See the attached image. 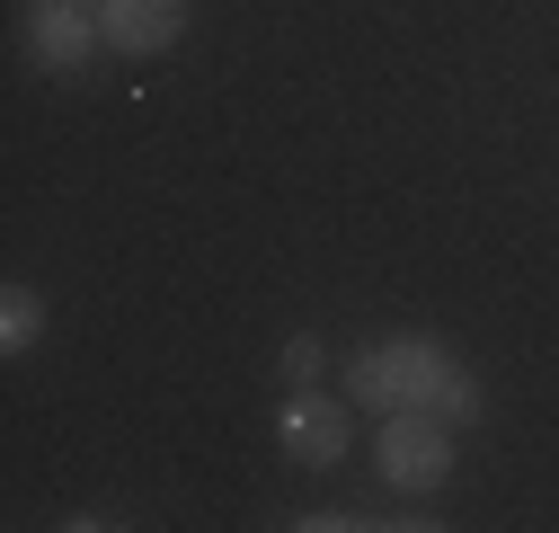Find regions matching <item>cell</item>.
<instances>
[{
    "label": "cell",
    "mask_w": 559,
    "mask_h": 533,
    "mask_svg": "<svg viewBox=\"0 0 559 533\" xmlns=\"http://www.w3.org/2000/svg\"><path fill=\"white\" fill-rule=\"evenodd\" d=\"M346 400H365V410H436V418H479V374L444 347V339H373L356 347L346 365Z\"/></svg>",
    "instance_id": "cell-1"
},
{
    "label": "cell",
    "mask_w": 559,
    "mask_h": 533,
    "mask_svg": "<svg viewBox=\"0 0 559 533\" xmlns=\"http://www.w3.org/2000/svg\"><path fill=\"white\" fill-rule=\"evenodd\" d=\"M373 472H382L400 498L444 489V481H453V418H436V410H382Z\"/></svg>",
    "instance_id": "cell-2"
},
{
    "label": "cell",
    "mask_w": 559,
    "mask_h": 533,
    "mask_svg": "<svg viewBox=\"0 0 559 533\" xmlns=\"http://www.w3.org/2000/svg\"><path fill=\"white\" fill-rule=\"evenodd\" d=\"M275 445H285L302 472H337V453H346V410H337V391H285V410H275Z\"/></svg>",
    "instance_id": "cell-3"
},
{
    "label": "cell",
    "mask_w": 559,
    "mask_h": 533,
    "mask_svg": "<svg viewBox=\"0 0 559 533\" xmlns=\"http://www.w3.org/2000/svg\"><path fill=\"white\" fill-rule=\"evenodd\" d=\"M107 45L98 10H81V0H36L27 10V54L45 62V72H81V62Z\"/></svg>",
    "instance_id": "cell-4"
},
{
    "label": "cell",
    "mask_w": 559,
    "mask_h": 533,
    "mask_svg": "<svg viewBox=\"0 0 559 533\" xmlns=\"http://www.w3.org/2000/svg\"><path fill=\"white\" fill-rule=\"evenodd\" d=\"M98 27H107V54L143 62L187 36V0H98Z\"/></svg>",
    "instance_id": "cell-5"
},
{
    "label": "cell",
    "mask_w": 559,
    "mask_h": 533,
    "mask_svg": "<svg viewBox=\"0 0 559 533\" xmlns=\"http://www.w3.org/2000/svg\"><path fill=\"white\" fill-rule=\"evenodd\" d=\"M36 339H45V294L36 285H10V294H0V347L27 356Z\"/></svg>",
    "instance_id": "cell-6"
},
{
    "label": "cell",
    "mask_w": 559,
    "mask_h": 533,
    "mask_svg": "<svg viewBox=\"0 0 559 533\" xmlns=\"http://www.w3.org/2000/svg\"><path fill=\"white\" fill-rule=\"evenodd\" d=\"M275 374H285V391H311V382L329 374V347L311 339V329H294V339L275 347Z\"/></svg>",
    "instance_id": "cell-7"
},
{
    "label": "cell",
    "mask_w": 559,
    "mask_h": 533,
    "mask_svg": "<svg viewBox=\"0 0 559 533\" xmlns=\"http://www.w3.org/2000/svg\"><path fill=\"white\" fill-rule=\"evenodd\" d=\"M81 10H98V0H81Z\"/></svg>",
    "instance_id": "cell-8"
}]
</instances>
